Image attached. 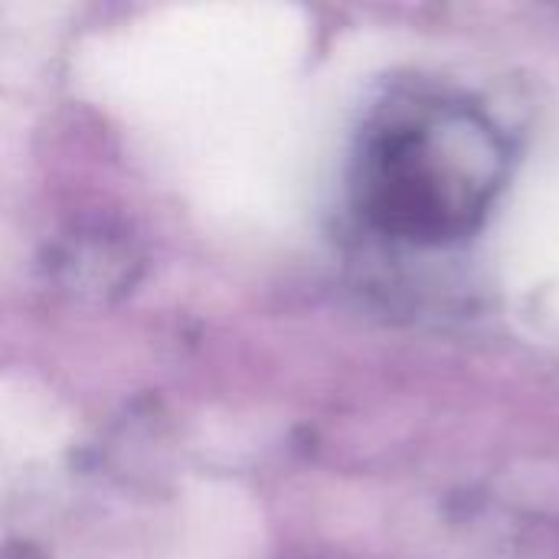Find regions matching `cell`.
I'll list each match as a JSON object with an SVG mask.
<instances>
[{"label": "cell", "instance_id": "cell-1", "mask_svg": "<svg viewBox=\"0 0 559 559\" xmlns=\"http://www.w3.org/2000/svg\"><path fill=\"white\" fill-rule=\"evenodd\" d=\"M504 154L481 115L406 98L380 108L354 164V200L393 239L439 246L472 233L501 187Z\"/></svg>", "mask_w": 559, "mask_h": 559}]
</instances>
